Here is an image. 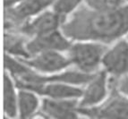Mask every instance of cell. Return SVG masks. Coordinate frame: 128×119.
Instances as JSON below:
<instances>
[{
	"mask_svg": "<svg viewBox=\"0 0 128 119\" xmlns=\"http://www.w3.org/2000/svg\"><path fill=\"white\" fill-rule=\"evenodd\" d=\"M61 30L72 41L116 42L128 34V4L111 12H96L82 6L67 18Z\"/></svg>",
	"mask_w": 128,
	"mask_h": 119,
	"instance_id": "1",
	"label": "cell"
},
{
	"mask_svg": "<svg viewBox=\"0 0 128 119\" xmlns=\"http://www.w3.org/2000/svg\"><path fill=\"white\" fill-rule=\"evenodd\" d=\"M108 45L94 41H75L67 51L72 64L77 70L89 74L98 72Z\"/></svg>",
	"mask_w": 128,
	"mask_h": 119,
	"instance_id": "2",
	"label": "cell"
},
{
	"mask_svg": "<svg viewBox=\"0 0 128 119\" xmlns=\"http://www.w3.org/2000/svg\"><path fill=\"white\" fill-rule=\"evenodd\" d=\"M55 0H20L12 6L4 7L6 30H15L52 6Z\"/></svg>",
	"mask_w": 128,
	"mask_h": 119,
	"instance_id": "3",
	"label": "cell"
},
{
	"mask_svg": "<svg viewBox=\"0 0 128 119\" xmlns=\"http://www.w3.org/2000/svg\"><path fill=\"white\" fill-rule=\"evenodd\" d=\"M109 88L111 93L103 103L90 108H79V112L89 119H128V97L115 87Z\"/></svg>",
	"mask_w": 128,
	"mask_h": 119,
	"instance_id": "4",
	"label": "cell"
},
{
	"mask_svg": "<svg viewBox=\"0 0 128 119\" xmlns=\"http://www.w3.org/2000/svg\"><path fill=\"white\" fill-rule=\"evenodd\" d=\"M103 70L114 79L128 74V40L121 38L106 51L102 59Z\"/></svg>",
	"mask_w": 128,
	"mask_h": 119,
	"instance_id": "5",
	"label": "cell"
},
{
	"mask_svg": "<svg viewBox=\"0 0 128 119\" xmlns=\"http://www.w3.org/2000/svg\"><path fill=\"white\" fill-rule=\"evenodd\" d=\"M29 67L44 75H50L66 70L72 64L68 56L62 52H43L26 59H20Z\"/></svg>",
	"mask_w": 128,
	"mask_h": 119,
	"instance_id": "6",
	"label": "cell"
},
{
	"mask_svg": "<svg viewBox=\"0 0 128 119\" xmlns=\"http://www.w3.org/2000/svg\"><path fill=\"white\" fill-rule=\"evenodd\" d=\"M64 21L53 10H46L30 21L26 22L15 32H20L27 38H34L50 33L61 29Z\"/></svg>",
	"mask_w": 128,
	"mask_h": 119,
	"instance_id": "7",
	"label": "cell"
},
{
	"mask_svg": "<svg viewBox=\"0 0 128 119\" xmlns=\"http://www.w3.org/2000/svg\"><path fill=\"white\" fill-rule=\"evenodd\" d=\"M108 89V74L104 70L97 72L83 89L79 100V108H90L100 106L107 100Z\"/></svg>",
	"mask_w": 128,
	"mask_h": 119,
	"instance_id": "8",
	"label": "cell"
},
{
	"mask_svg": "<svg viewBox=\"0 0 128 119\" xmlns=\"http://www.w3.org/2000/svg\"><path fill=\"white\" fill-rule=\"evenodd\" d=\"M72 45V40L63 33L61 29L50 33L30 38L27 42L29 56H33L43 52L58 51L67 52Z\"/></svg>",
	"mask_w": 128,
	"mask_h": 119,
	"instance_id": "9",
	"label": "cell"
},
{
	"mask_svg": "<svg viewBox=\"0 0 128 119\" xmlns=\"http://www.w3.org/2000/svg\"><path fill=\"white\" fill-rule=\"evenodd\" d=\"M41 110L52 119H86L79 112L78 100L44 98Z\"/></svg>",
	"mask_w": 128,
	"mask_h": 119,
	"instance_id": "10",
	"label": "cell"
},
{
	"mask_svg": "<svg viewBox=\"0 0 128 119\" xmlns=\"http://www.w3.org/2000/svg\"><path fill=\"white\" fill-rule=\"evenodd\" d=\"M83 89L79 86L61 82H49L41 84L36 90L37 95L51 100H78L82 95Z\"/></svg>",
	"mask_w": 128,
	"mask_h": 119,
	"instance_id": "11",
	"label": "cell"
},
{
	"mask_svg": "<svg viewBox=\"0 0 128 119\" xmlns=\"http://www.w3.org/2000/svg\"><path fill=\"white\" fill-rule=\"evenodd\" d=\"M27 37L22 33L12 30H6L4 35V47L6 55L18 59H26L30 56L27 51Z\"/></svg>",
	"mask_w": 128,
	"mask_h": 119,
	"instance_id": "12",
	"label": "cell"
},
{
	"mask_svg": "<svg viewBox=\"0 0 128 119\" xmlns=\"http://www.w3.org/2000/svg\"><path fill=\"white\" fill-rule=\"evenodd\" d=\"M16 87L14 79L4 72V87H3V98H4V111L7 118L13 119L18 116V97Z\"/></svg>",
	"mask_w": 128,
	"mask_h": 119,
	"instance_id": "13",
	"label": "cell"
},
{
	"mask_svg": "<svg viewBox=\"0 0 128 119\" xmlns=\"http://www.w3.org/2000/svg\"><path fill=\"white\" fill-rule=\"evenodd\" d=\"M36 93L26 90H19L18 116L20 119H32L38 114L40 106Z\"/></svg>",
	"mask_w": 128,
	"mask_h": 119,
	"instance_id": "14",
	"label": "cell"
},
{
	"mask_svg": "<svg viewBox=\"0 0 128 119\" xmlns=\"http://www.w3.org/2000/svg\"><path fill=\"white\" fill-rule=\"evenodd\" d=\"M84 0H55L52 4V10L64 22L78 8L82 6Z\"/></svg>",
	"mask_w": 128,
	"mask_h": 119,
	"instance_id": "15",
	"label": "cell"
},
{
	"mask_svg": "<svg viewBox=\"0 0 128 119\" xmlns=\"http://www.w3.org/2000/svg\"><path fill=\"white\" fill-rule=\"evenodd\" d=\"M84 4L96 12H111L127 4L124 0H84Z\"/></svg>",
	"mask_w": 128,
	"mask_h": 119,
	"instance_id": "16",
	"label": "cell"
},
{
	"mask_svg": "<svg viewBox=\"0 0 128 119\" xmlns=\"http://www.w3.org/2000/svg\"><path fill=\"white\" fill-rule=\"evenodd\" d=\"M112 87H115L118 92L128 97V74L120 79L112 78Z\"/></svg>",
	"mask_w": 128,
	"mask_h": 119,
	"instance_id": "17",
	"label": "cell"
},
{
	"mask_svg": "<svg viewBox=\"0 0 128 119\" xmlns=\"http://www.w3.org/2000/svg\"><path fill=\"white\" fill-rule=\"evenodd\" d=\"M32 119H52L50 116H48V115H46L45 113H43L42 111H41L40 113H38L36 116H35Z\"/></svg>",
	"mask_w": 128,
	"mask_h": 119,
	"instance_id": "18",
	"label": "cell"
},
{
	"mask_svg": "<svg viewBox=\"0 0 128 119\" xmlns=\"http://www.w3.org/2000/svg\"><path fill=\"white\" fill-rule=\"evenodd\" d=\"M124 1L126 2V4H128V0H124Z\"/></svg>",
	"mask_w": 128,
	"mask_h": 119,
	"instance_id": "19",
	"label": "cell"
},
{
	"mask_svg": "<svg viewBox=\"0 0 128 119\" xmlns=\"http://www.w3.org/2000/svg\"><path fill=\"white\" fill-rule=\"evenodd\" d=\"M4 119H9V118H7V117H6V118H4Z\"/></svg>",
	"mask_w": 128,
	"mask_h": 119,
	"instance_id": "20",
	"label": "cell"
},
{
	"mask_svg": "<svg viewBox=\"0 0 128 119\" xmlns=\"http://www.w3.org/2000/svg\"><path fill=\"white\" fill-rule=\"evenodd\" d=\"M127 40H128V38H127Z\"/></svg>",
	"mask_w": 128,
	"mask_h": 119,
	"instance_id": "21",
	"label": "cell"
}]
</instances>
